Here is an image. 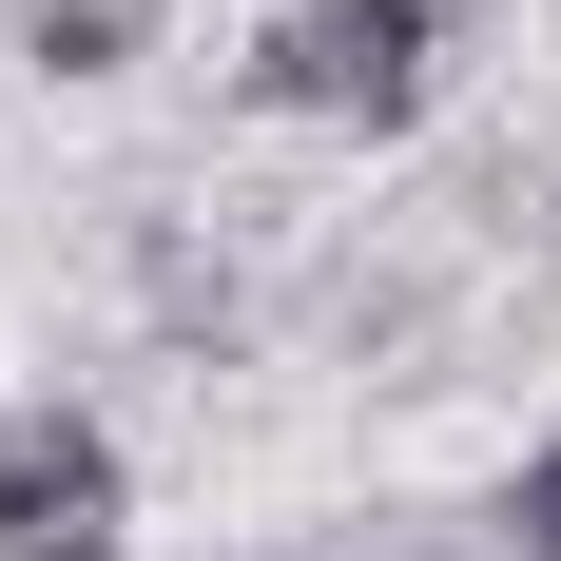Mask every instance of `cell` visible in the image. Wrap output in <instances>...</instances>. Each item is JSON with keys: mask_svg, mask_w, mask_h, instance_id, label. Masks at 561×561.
I'll return each instance as SVG.
<instances>
[{"mask_svg": "<svg viewBox=\"0 0 561 561\" xmlns=\"http://www.w3.org/2000/svg\"><path fill=\"white\" fill-rule=\"evenodd\" d=\"M252 78H272L290 116H407L426 98V0H290Z\"/></svg>", "mask_w": 561, "mask_h": 561, "instance_id": "obj_1", "label": "cell"}, {"mask_svg": "<svg viewBox=\"0 0 561 561\" xmlns=\"http://www.w3.org/2000/svg\"><path fill=\"white\" fill-rule=\"evenodd\" d=\"M116 542V446L78 407H20L0 426V561H98Z\"/></svg>", "mask_w": 561, "mask_h": 561, "instance_id": "obj_2", "label": "cell"}, {"mask_svg": "<svg viewBox=\"0 0 561 561\" xmlns=\"http://www.w3.org/2000/svg\"><path fill=\"white\" fill-rule=\"evenodd\" d=\"M20 39H39L58 78H98V58H136V0H20Z\"/></svg>", "mask_w": 561, "mask_h": 561, "instance_id": "obj_3", "label": "cell"}, {"mask_svg": "<svg viewBox=\"0 0 561 561\" xmlns=\"http://www.w3.org/2000/svg\"><path fill=\"white\" fill-rule=\"evenodd\" d=\"M523 542H542V561H561V446H542V465H523Z\"/></svg>", "mask_w": 561, "mask_h": 561, "instance_id": "obj_4", "label": "cell"}]
</instances>
